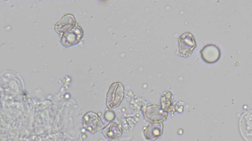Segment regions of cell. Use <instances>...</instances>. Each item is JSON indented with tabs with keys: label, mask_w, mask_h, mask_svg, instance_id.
Returning a JSON list of instances; mask_svg holds the SVG:
<instances>
[{
	"label": "cell",
	"mask_w": 252,
	"mask_h": 141,
	"mask_svg": "<svg viewBox=\"0 0 252 141\" xmlns=\"http://www.w3.org/2000/svg\"><path fill=\"white\" fill-rule=\"evenodd\" d=\"M163 127L162 122H150L144 130V137L147 140L155 141L163 133Z\"/></svg>",
	"instance_id": "cell-7"
},
{
	"label": "cell",
	"mask_w": 252,
	"mask_h": 141,
	"mask_svg": "<svg viewBox=\"0 0 252 141\" xmlns=\"http://www.w3.org/2000/svg\"><path fill=\"white\" fill-rule=\"evenodd\" d=\"M179 54L183 57H188L196 47V44L194 36L189 32L182 34L178 38Z\"/></svg>",
	"instance_id": "cell-3"
},
{
	"label": "cell",
	"mask_w": 252,
	"mask_h": 141,
	"mask_svg": "<svg viewBox=\"0 0 252 141\" xmlns=\"http://www.w3.org/2000/svg\"><path fill=\"white\" fill-rule=\"evenodd\" d=\"M125 95L124 87L120 82L112 83L108 91L106 105L110 108L118 107L122 101Z\"/></svg>",
	"instance_id": "cell-1"
},
{
	"label": "cell",
	"mask_w": 252,
	"mask_h": 141,
	"mask_svg": "<svg viewBox=\"0 0 252 141\" xmlns=\"http://www.w3.org/2000/svg\"><path fill=\"white\" fill-rule=\"evenodd\" d=\"M104 117L107 121H112L115 119L116 114L114 111L108 110L105 112Z\"/></svg>",
	"instance_id": "cell-10"
},
{
	"label": "cell",
	"mask_w": 252,
	"mask_h": 141,
	"mask_svg": "<svg viewBox=\"0 0 252 141\" xmlns=\"http://www.w3.org/2000/svg\"><path fill=\"white\" fill-rule=\"evenodd\" d=\"M83 126L92 133L101 129L104 125L99 116L93 112L86 113L83 117Z\"/></svg>",
	"instance_id": "cell-5"
},
{
	"label": "cell",
	"mask_w": 252,
	"mask_h": 141,
	"mask_svg": "<svg viewBox=\"0 0 252 141\" xmlns=\"http://www.w3.org/2000/svg\"><path fill=\"white\" fill-rule=\"evenodd\" d=\"M122 127L114 122H111L103 128L102 133L108 140L112 141L122 135Z\"/></svg>",
	"instance_id": "cell-9"
},
{
	"label": "cell",
	"mask_w": 252,
	"mask_h": 141,
	"mask_svg": "<svg viewBox=\"0 0 252 141\" xmlns=\"http://www.w3.org/2000/svg\"><path fill=\"white\" fill-rule=\"evenodd\" d=\"M75 19L70 14H65L55 25V29L58 33H64L75 25Z\"/></svg>",
	"instance_id": "cell-8"
},
{
	"label": "cell",
	"mask_w": 252,
	"mask_h": 141,
	"mask_svg": "<svg viewBox=\"0 0 252 141\" xmlns=\"http://www.w3.org/2000/svg\"><path fill=\"white\" fill-rule=\"evenodd\" d=\"M168 112L165 111L161 107L152 105L146 107L143 111L144 119L150 122H162L166 120Z\"/></svg>",
	"instance_id": "cell-2"
},
{
	"label": "cell",
	"mask_w": 252,
	"mask_h": 141,
	"mask_svg": "<svg viewBox=\"0 0 252 141\" xmlns=\"http://www.w3.org/2000/svg\"><path fill=\"white\" fill-rule=\"evenodd\" d=\"M83 31L81 27L76 24L63 33L61 43L66 47H69L78 44L83 37Z\"/></svg>",
	"instance_id": "cell-4"
},
{
	"label": "cell",
	"mask_w": 252,
	"mask_h": 141,
	"mask_svg": "<svg viewBox=\"0 0 252 141\" xmlns=\"http://www.w3.org/2000/svg\"><path fill=\"white\" fill-rule=\"evenodd\" d=\"M202 59L206 63L216 62L220 58L221 51L219 47L214 43H208L200 50Z\"/></svg>",
	"instance_id": "cell-6"
}]
</instances>
